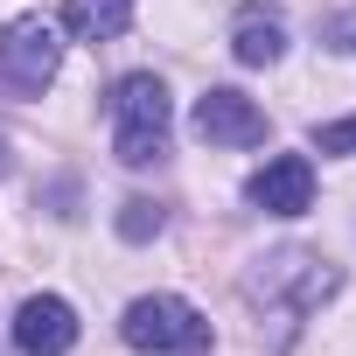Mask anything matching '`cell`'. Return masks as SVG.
Listing matches in <instances>:
<instances>
[{"label": "cell", "mask_w": 356, "mask_h": 356, "mask_svg": "<svg viewBox=\"0 0 356 356\" xmlns=\"http://www.w3.org/2000/svg\"><path fill=\"white\" fill-rule=\"evenodd\" d=\"M105 112H112V154L126 161V168H154V161H168V84L161 77H119L112 84V98H105Z\"/></svg>", "instance_id": "cell-1"}, {"label": "cell", "mask_w": 356, "mask_h": 356, "mask_svg": "<svg viewBox=\"0 0 356 356\" xmlns=\"http://www.w3.org/2000/svg\"><path fill=\"white\" fill-rule=\"evenodd\" d=\"M119 335L140 349V356H203L210 349V321L182 300V293H147L126 307Z\"/></svg>", "instance_id": "cell-2"}, {"label": "cell", "mask_w": 356, "mask_h": 356, "mask_svg": "<svg viewBox=\"0 0 356 356\" xmlns=\"http://www.w3.org/2000/svg\"><path fill=\"white\" fill-rule=\"evenodd\" d=\"M63 63V42H56V22L42 15H22L0 29V84L8 91H42Z\"/></svg>", "instance_id": "cell-3"}, {"label": "cell", "mask_w": 356, "mask_h": 356, "mask_svg": "<svg viewBox=\"0 0 356 356\" xmlns=\"http://www.w3.org/2000/svg\"><path fill=\"white\" fill-rule=\"evenodd\" d=\"M342 286V273L328 266V259H314V252H273V259H259V273H252V293L259 300H293V314H307V307H321L328 293Z\"/></svg>", "instance_id": "cell-4"}, {"label": "cell", "mask_w": 356, "mask_h": 356, "mask_svg": "<svg viewBox=\"0 0 356 356\" xmlns=\"http://www.w3.org/2000/svg\"><path fill=\"white\" fill-rule=\"evenodd\" d=\"M15 349L22 356H70L77 349V307L63 293H29L15 307Z\"/></svg>", "instance_id": "cell-5"}, {"label": "cell", "mask_w": 356, "mask_h": 356, "mask_svg": "<svg viewBox=\"0 0 356 356\" xmlns=\"http://www.w3.org/2000/svg\"><path fill=\"white\" fill-rule=\"evenodd\" d=\"M196 140H210V147H259L266 140V112L245 98V91H203L196 98Z\"/></svg>", "instance_id": "cell-6"}, {"label": "cell", "mask_w": 356, "mask_h": 356, "mask_svg": "<svg viewBox=\"0 0 356 356\" xmlns=\"http://www.w3.org/2000/svg\"><path fill=\"white\" fill-rule=\"evenodd\" d=\"M245 196H252L266 217H300V210L314 203V168H307V154H273L252 182H245Z\"/></svg>", "instance_id": "cell-7"}, {"label": "cell", "mask_w": 356, "mask_h": 356, "mask_svg": "<svg viewBox=\"0 0 356 356\" xmlns=\"http://www.w3.org/2000/svg\"><path fill=\"white\" fill-rule=\"evenodd\" d=\"M231 56H238V63H252V70H266V63H280V56H286V29H280L273 15L245 8V15H238V35H231Z\"/></svg>", "instance_id": "cell-8"}, {"label": "cell", "mask_w": 356, "mask_h": 356, "mask_svg": "<svg viewBox=\"0 0 356 356\" xmlns=\"http://www.w3.org/2000/svg\"><path fill=\"white\" fill-rule=\"evenodd\" d=\"M133 22V0H63V29L77 42H105Z\"/></svg>", "instance_id": "cell-9"}, {"label": "cell", "mask_w": 356, "mask_h": 356, "mask_svg": "<svg viewBox=\"0 0 356 356\" xmlns=\"http://www.w3.org/2000/svg\"><path fill=\"white\" fill-rule=\"evenodd\" d=\"M154 231H161V203H147V196H126V203H119V238H126V245H147Z\"/></svg>", "instance_id": "cell-10"}, {"label": "cell", "mask_w": 356, "mask_h": 356, "mask_svg": "<svg viewBox=\"0 0 356 356\" xmlns=\"http://www.w3.org/2000/svg\"><path fill=\"white\" fill-rule=\"evenodd\" d=\"M314 147L321 154H356V112L335 119V126H314Z\"/></svg>", "instance_id": "cell-11"}, {"label": "cell", "mask_w": 356, "mask_h": 356, "mask_svg": "<svg viewBox=\"0 0 356 356\" xmlns=\"http://www.w3.org/2000/svg\"><path fill=\"white\" fill-rule=\"evenodd\" d=\"M0 175H8V133H0Z\"/></svg>", "instance_id": "cell-12"}]
</instances>
